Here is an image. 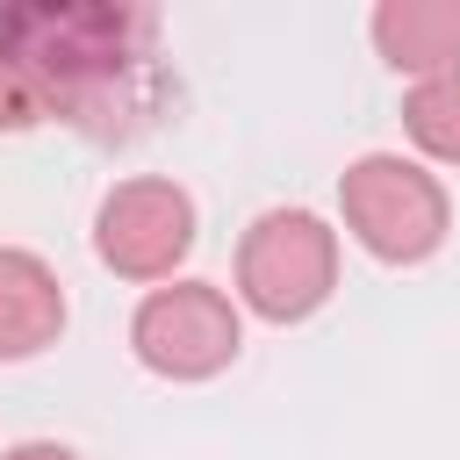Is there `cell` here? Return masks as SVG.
<instances>
[{
    "mask_svg": "<svg viewBox=\"0 0 460 460\" xmlns=\"http://www.w3.org/2000/svg\"><path fill=\"white\" fill-rule=\"evenodd\" d=\"M0 460H79L72 446H58V438H22V446H7Z\"/></svg>",
    "mask_w": 460,
    "mask_h": 460,
    "instance_id": "obj_10",
    "label": "cell"
},
{
    "mask_svg": "<svg viewBox=\"0 0 460 460\" xmlns=\"http://www.w3.org/2000/svg\"><path fill=\"white\" fill-rule=\"evenodd\" d=\"M194 230H201L194 194L180 180H158V172L115 180L93 208V252L122 280H172L180 259L194 252Z\"/></svg>",
    "mask_w": 460,
    "mask_h": 460,
    "instance_id": "obj_5",
    "label": "cell"
},
{
    "mask_svg": "<svg viewBox=\"0 0 460 460\" xmlns=\"http://www.w3.org/2000/svg\"><path fill=\"white\" fill-rule=\"evenodd\" d=\"M129 352L158 381H216L244 352V316L216 280H165L137 302Z\"/></svg>",
    "mask_w": 460,
    "mask_h": 460,
    "instance_id": "obj_4",
    "label": "cell"
},
{
    "mask_svg": "<svg viewBox=\"0 0 460 460\" xmlns=\"http://www.w3.org/2000/svg\"><path fill=\"white\" fill-rule=\"evenodd\" d=\"M402 129L424 158L438 165H460V72H438V79H417L402 93Z\"/></svg>",
    "mask_w": 460,
    "mask_h": 460,
    "instance_id": "obj_8",
    "label": "cell"
},
{
    "mask_svg": "<svg viewBox=\"0 0 460 460\" xmlns=\"http://www.w3.org/2000/svg\"><path fill=\"white\" fill-rule=\"evenodd\" d=\"M0 129H7V137H14V129H36V101H29L22 65H14L7 43H0Z\"/></svg>",
    "mask_w": 460,
    "mask_h": 460,
    "instance_id": "obj_9",
    "label": "cell"
},
{
    "mask_svg": "<svg viewBox=\"0 0 460 460\" xmlns=\"http://www.w3.org/2000/svg\"><path fill=\"white\" fill-rule=\"evenodd\" d=\"M338 216H345L352 244L374 252L381 266H424L453 230V201H446L438 172H424L402 151L352 158L338 172Z\"/></svg>",
    "mask_w": 460,
    "mask_h": 460,
    "instance_id": "obj_2",
    "label": "cell"
},
{
    "mask_svg": "<svg viewBox=\"0 0 460 460\" xmlns=\"http://www.w3.org/2000/svg\"><path fill=\"white\" fill-rule=\"evenodd\" d=\"M0 43L22 65L36 122H72L79 137L129 144L158 101V14L115 0H0Z\"/></svg>",
    "mask_w": 460,
    "mask_h": 460,
    "instance_id": "obj_1",
    "label": "cell"
},
{
    "mask_svg": "<svg viewBox=\"0 0 460 460\" xmlns=\"http://www.w3.org/2000/svg\"><path fill=\"white\" fill-rule=\"evenodd\" d=\"M367 36L381 50V65L417 79L460 72V0H381L367 14Z\"/></svg>",
    "mask_w": 460,
    "mask_h": 460,
    "instance_id": "obj_7",
    "label": "cell"
},
{
    "mask_svg": "<svg viewBox=\"0 0 460 460\" xmlns=\"http://www.w3.org/2000/svg\"><path fill=\"white\" fill-rule=\"evenodd\" d=\"M65 338V280L50 273V259L0 244V367L36 359Z\"/></svg>",
    "mask_w": 460,
    "mask_h": 460,
    "instance_id": "obj_6",
    "label": "cell"
},
{
    "mask_svg": "<svg viewBox=\"0 0 460 460\" xmlns=\"http://www.w3.org/2000/svg\"><path fill=\"white\" fill-rule=\"evenodd\" d=\"M338 295V230L316 208H266L237 237V302L259 323H302Z\"/></svg>",
    "mask_w": 460,
    "mask_h": 460,
    "instance_id": "obj_3",
    "label": "cell"
}]
</instances>
